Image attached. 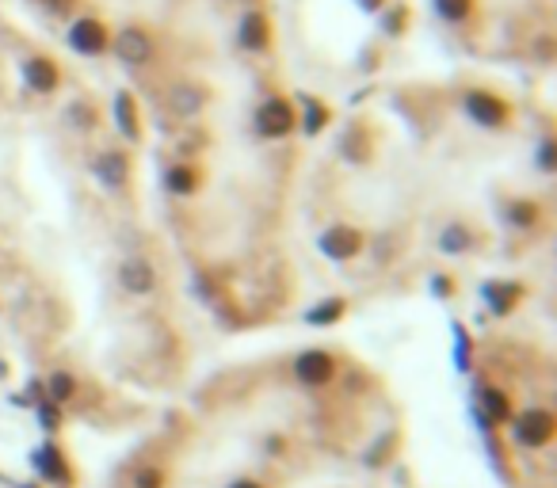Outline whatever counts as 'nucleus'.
<instances>
[{"label": "nucleus", "instance_id": "8", "mask_svg": "<svg viewBox=\"0 0 557 488\" xmlns=\"http://www.w3.org/2000/svg\"><path fill=\"white\" fill-rule=\"evenodd\" d=\"M466 114L481 126H504L508 122V104L497 96H489V92H470L466 96Z\"/></svg>", "mask_w": 557, "mask_h": 488}, {"label": "nucleus", "instance_id": "9", "mask_svg": "<svg viewBox=\"0 0 557 488\" xmlns=\"http://www.w3.org/2000/svg\"><path fill=\"white\" fill-rule=\"evenodd\" d=\"M126 176H130V157H126L122 149H104L96 157V179L104 187H122L126 184Z\"/></svg>", "mask_w": 557, "mask_h": 488}, {"label": "nucleus", "instance_id": "19", "mask_svg": "<svg viewBox=\"0 0 557 488\" xmlns=\"http://www.w3.org/2000/svg\"><path fill=\"white\" fill-rule=\"evenodd\" d=\"M46 390H50V401L54 405H66V401H73V393H77V378L66 374V370H58V374L46 382Z\"/></svg>", "mask_w": 557, "mask_h": 488}, {"label": "nucleus", "instance_id": "13", "mask_svg": "<svg viewBox=\"0 0 557 488\" xmlns=\"http://www.w3.org/2000/svg\"><path fill=\"white\" fill-rule=\"evenodd\" d=\"M35 466H39V473L46 481H54V484H66L69 481V466H66V458H61V451L54 443H46L39 454H35Z\"/></svg>", "mask_w": 557, "mask_h": 488}, {"label": "nucleus", "instance_id": "22", "mask_svg": "<svg viewBox=\"0 0 557 488\" xmlns=\"http://www.w3.org/2000/svg\"><path fill=\"white\" fill-rule=\"evenodd\" d=\"M535 217H538L535 202H515V207H512V222H515V225H530Z\"/></svg>", "mask_w": 557, "mask_h": 488}, {"label": "nucleus", "instance_id": "26", "mask_svg": "<svg viewBox=\"0 0 557 488\" xmlns=\"http://www.w3.org/2000/svg\"><path fill=\"white\" fill-rule=\"evenodd\" d=\"M39 420L46 423V428H58V423H61V416H58L54 405H39Z\"/></svg>", "mask_w": 557, "mask_h": 488}, {"label": "nucleus", "instance_id": "1", "mask_svg": "<svg viewBox=\"0 0 557 488\" xmlns=\"http://www.w3.org/2000/svg\"><path fill=\"white\" fill-rule=\"evenodd\" d=\"M553 439V416L546 413V408H530V413H523L515 420V443L519 446H546Z\"/></svg>", "mask_w": 557, "mask_h": 488}, {"label": "nucleus", "instance_id": "16", "mask_svg": "<svg viewBox=\"0 0 557 488\" xmlns=\"http://www.w3.org/2000/svg\"><path fill=\"white\" fill-rule=\"evenodd\" d=\"M115 114H119V130H122L126 138L137 141L142 126H137V107H134V96H130V92H119V96H115Z\"/></svg>", "mask_w": 557, "mask_h": 488}, {"label": "nucleus", "instance_id": "29", "mask_svg": "<svg viewBox=\"0 0 557 488\" xmlns=\"http://www.w3.org/2000/svg\"><path fill=\"white\" fill-rule=\"evenodd\" d=\"M230 488H260V484H256V481H248V477H240V481H233Z\"/></svg>", "mask_w": 557, "mask_h": 488}, {"label": "nucleus", "instance_id": "21", "mask_svg": "<svg viewBox=\"0 0 557 488\" xmlns=\"http://www.w3.org/2000/svg\"><path fill=\"white\" fill-rule=\"evenodd\" d=\"M340 313H344V302L333 298V302H325L321 310L310 313V325H333V320H340Z\"/></svg>", "mask_w": 557, "mask_h": 488}, {"label": "nucleus", "instance_id": "7", "mask_svg": "<svg viewBox=\"0 0 557 488\" xmlns=\"http://www.w3.org/2000/svg\"><path fill=\"white\" fill-rule=\"evenodd\" d=\"M318 244H321V252L328 256V260H351V256L363 248V233L359 229H351V225H333Z\"/></svg>", "mask_w": 557, "mask_h": 488}, {"label": "nucleus", "instance_id": "15", "mask_svg": "<svg viewBox=\"0 0 557 488\" xmlns=\"http://www.w3.org/2000/svg\"><path fill=\"white\" fill-rule=\"evenodd\" d=\"M268 38H271L268 20H263V16H245V23H240V46H245V50H263V46H268Z\"/></svg>", "mask_w": 557, "mask_h": 488}, {"label": "nucleus", "instance_id": "27", "mask_svg": "<svg viewBox=\"0 0 557 488\" xmlns=\"http://www.w3.org/2000/svg\"><path fill=\"white\" fill-rule=\"evenodd\" d=\"M538 164H542V169H550V164H553V146H550V141H542V153H538Z\"/></svg>", "mask_w": 557, "mask_h": 488}, {"label": "nucleus", "instance_id": "11", "mask_svg": "<svg viewBox=\"0 0 557 488\" xmlns=\"http://www.w3.org/2000/svg\"><path fill=\"white\" fill-rule=\"evenodd\" d=\"M23 81H27L31 92L50 96V92H54V88L61 84V73H58V66H54L50 58H31L27 66H23Z\"/></svg>", "mask_w": 557, "mask_h": 488}, {"label": "nucleus", "instance_id": "24", "mask_svg": "<svg viewBox=\"0 0 557 488\" xmlns=\"http://www.w3.org/2000/svg\"><path fill=\"white\" fill-rule=\"evenodd\" d=\"M325 122H328V111H325V107H318V104H310V119H306V130H310V134H318Z\"/></svg>", "mask_w": 557, "mask_h": 488}, {"label": "nucleus", "instance_id": "6", "mask_svg": "<svg viewBox=\"0 0 557 488\" xmlns=\"http://www.w3.org/2000/svg\"><path fill=\"white\" fill-rule=\"evenodd\" d=\"M69 46L77 50V54H84V58L104 54V46H107L104 23H99V20H77V23L69 28Z\"/></svg>", "mask_w": 557, "mask_h": 488}, {"label": "nucleus", "instance_id": "20", "mask_svg": "<svg viewBox=\"0 0 557 488\" xmlns=\"http://www.w3.org/2000/svg\"><path fill=\"white\" fill-rule=\"evenodd\" d=\"M470 8H474V0H435V12L447 23H462L470 16Z\"/></svg>", "mask_w": 557, "mask_h": 488}, {"label": "nucleus", "instance_id": "3", "mask_svg": "<svg viewBox=\"0 0 557 488\" xmlns=\"http://www.w3.org/2000/svg\"><path fill=\"white\" fill-rule=\"evenodd\" d=\"M119 282L126 294H134V298H142V294H153L157 290V267L145 260V256H130V260H122L119 267Z\"/></svg>", "mask_w": 557, "mask_h": 488}, {"label": "nucleus", "instance_id": "30", "mask_svg": "<svg viewBox=\"0 0 557 488\" xmlns=\"http://www.w3.org/2000/svg\"><path fill=\"white\" fill-rule=\"evenodd\" d=\"M4 264H8V256H4V248H0V272H4Z\"/></svg>", "mask_w": 557, "mask_h": 488}, {"label": "nucleus", "instance_id": "5", "mask_svg": "<svg viewBox=\"0 0 557 488\" xmlns=\"http://www.w3.org/2000/svg\"><path fill=\"white\" fill-rule=\"evenodd\" d=\"M294 374H298L302 385H313V390H318V385L333 382L336 363H333V355H328V351H302L294 358Z\"/></svg>", "mask_w": 557, "mask_h": 488}, {"label": "nucleus", "instance_id": "25", "mask_svg": "<svg viewBox=\"0 0 557 488\" xmlns=\"http://www.w3.org/2000/svg\"><path fill=\"white\" fill-rule=\"evenodd\" d=\"M69 122L92 126V122H96V119H92V107H88V104H73V107H69Z\"/></svg>", "mask_w": 557, "mask_h": 488}, {"label": "nucleus", "instance_id": "10", "mask_svg": "<svg viewBox=\"0 0 557 488\" xmlns=\"http://www.w3.org/2000/svg\"><path fill=\"white\" fill-rule=\"evenodd\" d=\"M202 107H207V88L202 84H176L169 92V111L176 119H195Z\"/></svg>", "mask_w": 557, "mask_h": 488}, {"label": "nucleus", "instance_id": "14", "mask_svg": "<svg viewBox=\"0 0 557 488\" xmlns=\"http://www.w3.org/2000/svg\"><path fill=\"white\" fill-rule=\"evenodd\" d=\"M519 294H523L519 282H489V287H485V298H489V310L492 313H508Z\"/></svg>", "mask_w": 557, "mask_h": 488}, {"label": "nucleus", "instance_id": "28", "mask_svg": "<svg viewBox=\"0 0 557 488\" xmlns=\"http://www.w3.org/2000/svg\"><path fill=\"white\" fill-rule=\"evenodd\" d=\"M46 8H50V12H58V16H66V12L73 8V0H46Z\"/></svg>", "mask_w": 557, "mask_h": 488}, {"label": "nucleus", "instance_id": "4", "mask_svg": "<svg viewBox=\"0 0 557 488\" xmlns=\"http://www.w3.org/2000/svg\"><path fill=\"white\" fill-rule=\"evenodd\" d=\"M115 54L126 66H145V61H153V38L142 28H122L115 35Z\"/></svg>", "mask_w": 557, "mask_h": 488}, {"label": "nucleus", "instance_id": "12", "mask_svg": "<svg viewBox=\"0 0 557 488\" xmlns=\"http://www.w3.org/2000/svg\"><path fill=\"white\" fill-rule=\"evenodd\" d=\"M477 413L485 423H504L512 416V405H508V397H504L500 390H492V385H485L477 397Z\"/></svg>", "mask_w": 557, "mask_h": 488}, {"label": "nucleus", "instance_id": "2", "mask_svg": "<svg viewBox=\"0 0 557 488\" xmlns=\"http://www.w3.org/2000/svg\"><path fill=\"white\" fill-rule=\"evenodd\" d=\"M294 130V107L286 99H268L256 111V134L260 138H286Z\"/></svg>", "mask_w": 557, "mask_h": 488}, {"label": "nucleus", "instance_id": "18", "mask_svg": "<svg viewBox=\"0 0 557 488\" xmlns=\"http://www.w3.org/2000/svg\"><path fill=\"white\" fill-rule=\"evenodd\" d=\"M164 184H169L172 195H195L199 172H195V169H187V164H176V169H169V176H164Z\"/></svg>", "mask_w": 557, "mask_h": 488}, {"label": "nucleus", "instance_id": "23", "mask_svg": "<svg viewBox=\"0 0 557 488\" xmlns=\"http://www.w3.org/2000/svg\"><path fill=\"white\" fill-rule=\"evenodd\" d=\"M134 484H137V488H164V473H161V469H142V473L134 477Z\"/></svg>", "mask_w": 557, "mask_h": 488}, {"label": "nucleus", "instance_id": "17", "mask_svg": "<svg viewBox=\"0 0 557 488\" xmlns=\"http://www.w3.org/2000/svg\"><path fill=\"white\" fill-rule=\"evenodd\" d=\"M439 248L443 252H451V256H459V252H470L474 248V233L466 225H447L439 233Z\"/></svg>", "mask_w": 557, "mask_h": 488}]
</instances>
